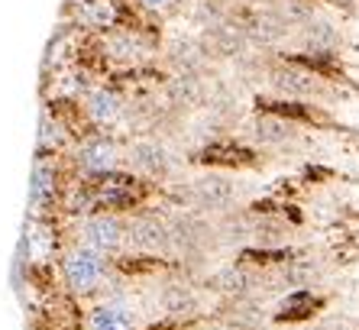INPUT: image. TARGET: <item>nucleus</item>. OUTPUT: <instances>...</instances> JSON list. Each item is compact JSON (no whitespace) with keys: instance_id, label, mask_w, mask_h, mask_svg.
I'll return each mask as SVG.
<instances>
[{"instance_id":"423d86ee","label":"nucleus","mask_w":359,"mask_h":330,"mask_svg":"<svg viewBox=\"0 0 359 330\" xmlns=\"http://www.w3.org/2000/svg\"><path fill=\"white\" fill-rule=\"evenodd\" d=\"M266 279H269L266 269L252 265L250 259H236V263L217 265L214 272L198 279V285L204 289V295H217V298H224V301H233V298L259 295Z\"/></svg>"},{"instance_id":"9d476101","label":"nucleus","mask_w":359,"mask_h":330,"mask_svg":"<svg viewBox=\"0 0 359 330\" xmlns=\"http://www.w3.org/2000/svg\"><path fill=\"white\" fill-rule=\"evenodd\" d=\"M156 305H159L162 317H168V321L191 324L201 314V308H204V289L198 285V279H188V275L165 279L159 285Z\"/></svg>"},{"instance_id":"39448f33","label":"nucleus","mask_w":359,"mask_h":330,"mask_svg":"<svg viewBox=\"0 0 359 330\" xmlns=\"http://www.w3.org/2000/svg\"><path fill=\"white\" fill-rule=\"evenodd\" d=\"M240 136L252 149H266V152H285V149H298L304 143V130L298 120L278 114V110H259L250 120H243Z\"/></svg>"},{"instance_id":"f8f14e48","label":"nucleus","mask_w":359,"mask_h":330,"mask_svg":"<svg viewBox=\"0 0 359 330\" xmlns=\"http://www.w3.org/2000/svg\"><path fill=\"white\" fill-rule=\"evenodd\" d=\"M142 317L130 305V298H100L88 308L81 330H142Z\"/></svg>"},{"instance_id":"6e6552de","label":"nucleus","mask_w":359,"mask_h":330,"mask_svg":"<svg viewBox=\"0 0 359 330\" xmlns=\"http://www.w3.org/2000/svg\"><path fill=\"white\" fill-rule=\"evenodd\" d=\"M78 239L81 246L100 253L104 259H120L126 253V217L110 214V211H94V214L78 220Z\"/></svg>"},{"instance_id":"0eeeda50","label":"nucleus","mask_w":359,"mask_h":330,"mask_svg":"<svg viewBox=\"0 0 359 330\" xmlns=\"http://www.w3.org/2000/svg\"><path fill=\"white\" fill-rule=\"evenodd\" d=\"M126 249L133 256H149L165 263L172 256V237H168L165 214H156L152 207L126 214Z\"/></svg>"},{"instance_id":"f257e3e1","label":"nucleus","mask_w":359,"mask_h":330,"mask_svg":"<svg viewBox=\"0 0 359 330\" xmlns=\"http://www.w3.org/2000/svg\"><path fill=\"white\" fill-rule=\"evenodd\" d=\"M175 188V207L184 211H198V214L208 217H220L226 211H236L243 201L240 194V182H236L230 172L224 169H210V172H201L194 178H184V182H172Z\"/></svg>"},{"instance_id":"2eb2a0df","label":"nucleus","mask_w":359,"mask_h":330,"mask_svg":"<svg viewBox=\"0 0 359 330\" xmlns=\"http://www.w3.org/2000/svg\"><path fill=\"white\" fill-rule=\"evenodd\" d=\"M298 39L308 55H334L340 49V29L320 13H314L308 23L298 26Z\"/></svg>"},{"instance_id":"f03ea898","label":"nucleus","mask_w":359,"mask_h":330,"mask_svg":"<svg viewBox=\"0 0 359 330\" xmlns=\"http://www.w3.org/2000/svg\"><path fill=\"white\" fill-rule=\"evenodd\" d=\"M123 169L133 172L136 178H142V182L172 185L178 178V172L184 169V162L162 136L136 133L133 140L123 143Z\"/></svg>"},{"instance_id":"f3484780","label":"nucleus","mask_w":359,"mask_h":330,"mask_svg":"<svg viewBox=\"0 0 359 330\" xmlns=\"http://www.w3.org/2000/svg\"><path fill=\"white\" fill-rule=\"evenodd\" d=\"M243 4H256V0H243Z\"/></svg>"},{"instance_id":"9b49d317","label":"nucleus","mask_w":359,"mask_h":330,"mask_svg":"<svg viewBox=\"0 0 359 330\" xmlns=\"http://www.w3.org/2000/svg\"><path fill=\"white\" fill-rule=\"evenodd\" d=\"M81 117L91 130H114V126L123 124L126 100L114 84H97L81 98Z\"/></svg>"},{"instance_id":"dca6fc26","label":"nucleus","mask_w":359,"mask_h":330,"mask_svg":"<svg viewBox=\"0 0 359 330\" xmlns=\"http://www.w3.org/2000/svg\"><path fill=\"white\" fill-rule=\"evenodd\" d=\"M126 4L149 20H165L172 13H178V7H182V0H126Z\"/></svg>"},{"instance_id":"7ed1b4c3","label":"nucleus","mask_w":359,"mask_h":330,"mask_svg":"<svg viewBox=\"0 0 359 330\" xmlns=\"http://www.w3.org/2000/svg\"><path fill=\"white\" fill-rule=\"evenodd\" d=\"M110 259H104L100 253L81 246V243H68L59 253V272L62 282L72 298L84 301V298H100L107 289V275H110Z\"/></svg>"},{"instance_id":"a211bd4d","label":"nucleus","mask_w":359,"mask_h":330,"mask_svg":"<svg viewBox=\"0 0 359 330\" xmlns=\"http://www.w3.org/2000/svg\"><path fill=\"white\" fill-rule=\"evenodd\" d=\"M182 330H184V327H182Z\"/></svg>"},{"instance_id":"1a4fd4ad","label":"nucleus","mask_w":359,"mask_h":330,"mask_svg":"<svg viewBox=\"0 0 359 330\" xmlns=\"http://www.w3.org/2000/svg\"><path fill=\"white\" fill-rule=\"evenodd\" d=\"M75 165L84 178H97V175L117 172L123 165V146L114 140V133H88L75 146Z\"/></svg>"},{"instance_id":"20e7f679","label":"nucleus","mask_w":359,"mask_h":330,"mask_svg":"<svg viewBox=\"0 0 359 330\" xmlns=\"http://www.w3.org/2000/svg\"><path fill=\"white\" fill-rule=\"evenodd\" d=\"M266 88L272 98L292 100V104H320L330 98V84L318 72L298 65V62H269L266 65Z\"/></svg>"},{"instance_id":"ddd939ff","label":"nucleus","mask_w":359,"mask_h":330,"mask_svg":"<svg viewBox=\"0 0 359 330\" xmlns=\"http://www.w3.org/2000/svg\"><path fill=\"white\" fill-rule=\"evenodd\" d=\"M324 275H327L324 259L298 256V253L285 256L282 263H278V269H276L278 285H285V289H292V291H311L320 279H324Z\"/></svg>"},{"instance_id":"4468645a","label":"nucleus","mask_w":359,"mask_h":330,"mask_svg":"<svg viewBox=\"0 0 359 330\" xmlns=\"http://www.w3.org/2000/svg\"><path fill=\"white\" fill-rule=\"evenodd\" d=\"M269 308L259 295L250 298H233V301H224V308L217 311V321L230 330H262L269 324Z\"/></svg>"}]
</instances>
